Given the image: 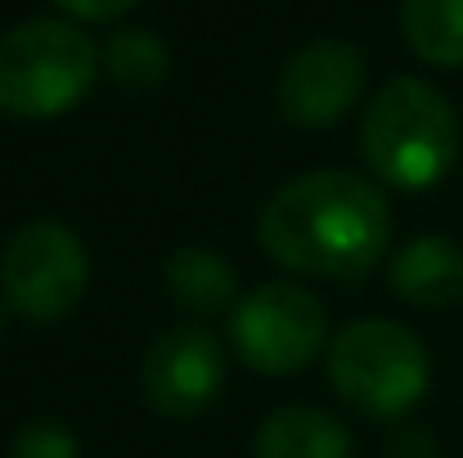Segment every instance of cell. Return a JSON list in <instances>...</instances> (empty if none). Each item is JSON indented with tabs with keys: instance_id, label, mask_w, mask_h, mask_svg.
<instances>
[{
	"instance_id": "cell-1",
	"label": "cell",
	"mask_w": 463,
	"mask_h": 458,
	"mask_svg": "<svg viewBox=\"0 0 463 458\" xmlns=\"http://www.w3.org/2000/svg\"><path fill=\"white\" fill-rule=\"evenodd\" d=\"M261 252L302 279H360L392 248L387 193L342 166L307 171L275 189L257 220Z\"/></svg>"
},
{
	"instance_id": "cell-2",
	"label": "cell",
	"mask_w": 463,
	"mask_h": 458,
	"mask_svg": "<svg viewBox=\"0 0 463 458\" xmlns=\"http://www.w3.org/2000/svg\"><path fill=\"white\" fill-rule=\"evenodd\" d=\"M364 166L401 193L441 184L459 157V113L423 77H392L360 117Z\"/></svg>"
},
{
	"instance_id": "cell-3",
	"label": "cell",
	"mask_w": 463,
	"mask_h": 458,
	"mask_svg": "<svg viewBox=\"0 0 463 458\" xmlns=\"http://www.w3.org/2000/svg\"><path fill=\"white\" fill-rule=\"evenodd\" d=\"M99 77V45L68 18H27L0 36V113L50 122L72 113Z\"/></svg>"
},
{
	"instance_id": "cell-4",
	"label": "cell",
	"mask_w": 463,
	"mask_h": 458,
	"mask_svg": "<svg viewBox=\"0 0 463 458\" xmlns=\"http://www.w3.org/2000/svg\"><path fill=\"white\" fill-rule=\"evenodd\" d=\"M328 382L351 409L369 418H401L428 396L432 355L401 319H351L328 341Z\"/></svg>"
},
{
	"instance_id": "cell-5",
	"label": "cell",
	"mask_w": 463,
	"mask_h": 458,
	"mask_svg": "<svg viewBox=\"0 0 463 458\" xmlns=\"http://www.w3.org/2000/svg\"><path fill=\"white\" fill-rule=\"evenodd\" d=\"M90 288V252L63 220H27L0 252V297L27 323L68 319Z\"/></svg>"
},
{
	"instance_id": "cell-6",
	"label": "cell",
	"mask_w": 463,
	"mask_h": 458,
	"mask_svg": "<svg viewBox=\"0 0 463 458\" xmlns=\"http://www.w3.org/2000/svg\"><path fill=\"white\" fill-rule=\"evenodd\" d=\"M230 346L248 369H257L266 378L302 373L328 346V310L302 284L270 279L234 302Z\"/></svg>"
},
{
	"instance_id": "cell-7",
	"label": "cell",
	"mask_w": 463,
	"mask_h": 458,
	"mask_svg": "<svg viewBox=\"0 0 463 458\" xmlns=\"http://www.w3.org/2000/svg\"><path fill=\"white\" fill-rule=\"evenodd\" d=\"M364 77H369V63H364L360 45L324 36V41L302 45L284 63V72L275 81V104L293 126L324 131L360 104Z\"/></svg>"
},
{
	"instance_id": "cell-8",
	"label": "cell",
	"mask_w": 463,
	"mask_h": 458,
	"mask_svg": "<svg viewBox=\"0 0 463 458\" xmlns=\"http://www.w3.org/2000/svg\"><path fill=\"white\" fill-rule=\"evenodd\" d=\"M225 391V351L207 328H171L140 360V396L162 418H198Z\"/></svg>"
},
{
	"instance_id": "cell-9",
	"label": "cell",
	"mask_w": 463,
	"mask_h": 458,
	"mask_svg": "<svg viewBox=\"0 0 463 458\" xmlns=\"http://www.w3.org/2000/svg\"><path fill=\"white\" fill-rule=\"evenodd\" d=\"M387 284L405 305L446 310L463 302V243L450 234H419L396 248L387 266Z\"/></svg>"
},
{
	"instance_id": "cell-10",
	"label": "cell",
	"mask_w": 463,
	"mask_h": 458,
	"mask_svg": "<svg viewBox=\"0 0 463 458\" xmlns=\"http://www.w3.org/2000/svg\"><path fill=\"white\" fill-rule=\"evenodd\" d=\"M351 450L346 423L310 405L275 409L252 436V458H351Z\"/></svg>"
},
{
	"instance_id": "cell-11",
	"label": "cell",
	"mask_w": 463,
	"mask_h": 458,
	"mask_svg": "<svg viewBox=\"0 0 463 458\" xmlns=\"http://www.w3.org/2000/svg\"><path fill=\"white\" fill-rule=\"evenodd\" d=\"M162 284H166V297L180 305L184 314H221V310H230L234 297H239V275H234V266H230L221 252L203 248V243L180 248V252L166 261Z\"/></svg>"
},
{
	"instance_id": "cell-12",
	"label": "cell",
	"mask_w": 463,
	"mask_h": 458,
	"mask_svg": "<svg viewBox=\"0 0 463 458\" xmlns=\"http://www.w3.org/2000/svg\"><path fill=\"white\" fill-rule=\"evenodd\" d=\"M405 45L432 68H463V0H401Z\"/></svg>"
},
{
	"instance_id": "cell-13",
	"label": "cell",
	"mask_w": 463,
	"mask_h": 458,
	"mask_svg": "<svg viewBox=\"0 0 463 458\" xmlns=\"http://www.w3.org/2000/svg\"><path fill=\"white\" fill-rule=\"evenodd\" d=\"M99 68L122 90H157L171 77V50L162 45V36H154V32L127 27V32L109 36V45L99 50Z\"/></svg>"
},
{
	"instance_id": "cell-14",
	"label": "cell",
	"mask_w": 463,
	"mask_h": 458,
	"mask_svg": "<svg viewBox=\"0 0 463 458\" xmlns=\"http://www.w3.org/2000/svg\"><path fill=\"white\" fill-rule=\"evenodd\" d=\"M9 458H81V445L63 423L36 418V423L18 427V436L9 441Z\"/></svg>"
},
{
	"instance_id": "cell-15",
	"label": "cell",
	"mask_w": 463,
	"mask_h": 458,
	"mask_svg": "<svg viewBox=\"0 0 463 458\" xmlns=\"http://www.w3.org/2000/svg\"><path fill=\"white\" fill-rule=\"evenodd\" d=\"M63 14H72V18H81V23H113V18H122V14H131L140 0H54Z\"/></svg>"
},
{
	"instance_id": "cell-16",
	"label": "cell",
	"mask_w": 463,
	"mask_h": 458,
	"mask_svg": "<svg viewBox=\"0 0 463 458\" xmlns=\"http://www.w3.org/2000/svg\"><path fill=\"white\" fill-rule=\"evenodd\" d=\"M0 332H5V305H0Z\"/></svg>"
}]
</instances>
